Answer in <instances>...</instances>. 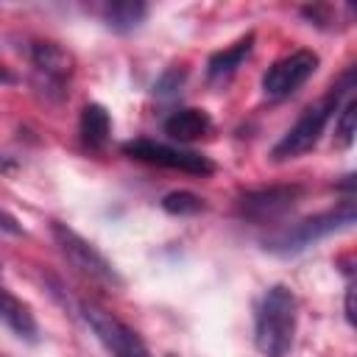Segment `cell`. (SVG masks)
<instances>
[{"mask_svg":"<svg viewBox=\"0 0 357 357\" xmlns=\"http://www.w3.org/2000/svg\"><path fill=\"white\" fill-rule=\"evenodd\" d=\"M298 301L287 284L265 290L254 318V346L262 357H284L293 346Z\"/></svg>","mask_w":357,"mask_h":357,"instance_id":"obj_1","label":"cell"},{"mask_svg":"<svg viewBox=\"0 0 357 357\" xmlns=\"http://www.w3.org/2000/svg\"><path fill=\"white\" fill-rule=\"evenodd\" d=\"M349 89H351V73H349L337 86H332L321 100L310 103V106L298 114V120L284 131V137L273 145V151H271L273 162H287V159H296V156L312 151V148L318 145V139H321L326 123H329V120L335 117V112L340 109L343 95H349Z\"/></svg>","mask_w":357,"mask_h":357,"instance_id":"obj_2","label":"cell"},{"mask_svg":"<svg viewBox=\"0 0 357 357\" xmlns=\"http://www.w3.org/2000/svg\"><path fill=\"white\" fill-rule=\"evenodd\" d=\"M351 223H354V201L346 198L335 209H326L321 215L304 218L301 223H293V226L279 229L276 234L265 237V248L273 251V254H296V251H304L307 245L329 237L332 231L349 229Z\"/></svg>","mask_w":357,"mask_h":357,"instance_id":"obj_3","label":"cell"},{"mask_svg":"<svg viewBox=\"0 0 357 357\" xmlns=\"http://www.w3.org/2000/svg\"><path fill=\"white\" fill-rule=\"evenodd\" d=\"M28 56H31V84H33V89L45 100L61 103L70 95L75 59L64 47H59L56 42H33Z\"/></svg>","mask_w":357,"mask_h":357,"instance_id":"obj_4","label":"cell"},{"mask_svg":"<svg viewBox=\"0 0 357 357\" xmlns=\"http://www.w3.org/2000/svg\"><path fill=\"white\" fill-rule=\"evenodd\" d=\"M123 153L145 162V165H156V167H167V170H181L190 176H209L215 173V162L209 156H204L201 151H190L181 145H167V142H156V139H128L123 142Z\"/></svg>","mask_w":357,"mask_h":357,"instance_id":"obj_5","label":"cell"},{"mask_svg":"<svg viewBox=\"0 0 357 357\" xmlns=\"http://www.w3.org/2000/svg\"><path fill=\"white\" fill-rule=\"evenodd\" d=\"M50 231H53V240H56L61 257H64L81 276H86V279H92V282H100V284H112V287L123 282V279L117 276L114 265H112L89 240H84L78 231H73L70 226H64V223H59V220H53Z\"/></svg>","mask_w":357,"mask_h":357,"instance_id":"obj_6","label":"cell"},{"mask_svg":"<svg viewBox=\"0 0 357 357\" xmlns=\"http://www.w3.org/2000/svg\"><path fill=\"white\" fill-rule=\"evenodd\" d=\"M81 315L86 321V326L92 329V335L98 337V343L112 354V357H153L145 346V340L126 324L120 321L114 312L86 301L81 304Z\"/></svg>","mask_w":357,"mask_h":357,"instance_id":"obj_7","label":"cell"},{"mask_svg":"<svg viewBox=\"0 0 357 357\" xmlns=\"http://www.w3.org/2000/svg\"><path fill=\"white\" fill-rule=\"evenodd\" d=\"M304 195L301 184H273V187H259L248 190L237 201V215L251 223H273L284 218Z\"/></svg>","mask_w":357,"mask_h":357,"instance_id":"obj_8","label":"cell"},{"mask_svg":"<svg viewBox=\"0 0 357 357\" xmlns=\"http://www.w3.org/2000/svg\"><path fill=\"white\" fill-rule=\"evenodd\" d=\"M315 70H318V53H312V50H293V53L276 59L265 70L262 92H265L268 100H284L301 84H307Z\"/></svg>","mask_w":357,"mask_h":357,"instance_id":"obj_9","label":"cell"},{"mask_svg":"<svg viewBox=\"0 0 357 357\" xmlns=\"http://www.w3.org/2000/svg\"><path fill=\"white\" fill-rule=\"evenodd\" d=\"M251 50H254V33H245V36L237 39L234 45H229V47L212 53L209 61H206V75H209V81H212V84L229 81V78L243 67V61L251 56Z\"/></svg>","mask_w":357,"mask_h":357,"instance_id":"obj_10","label":"cell"},{"mask_svg":"<svg viewBox=\"0 0 357 357\" xmlns=\"http://www.w3.org/2000/svg\"><path fill=\"white\" fill-rule=\"evenodd\" d=\"M0 324L8 326L22 340H36V335H39L31 307L25 301H20L11 290H6L3 284H0Z\"/></svg>","mask_w":357,"mask_h":357,"instance_id":"obj_11","label":"cell"},{"mask_svg":"<svg viewBox=\"0 0 357 357\" xmlns=\"http://www.w3.org/2000/svg\"><path fill=\"white\" fill-rule=\"evenodd\" d=\"M112 134V117L100 103H86L78 120V137L86 151H103Z\"/></svg>","mask_w":357,"mask_h":357,"instance_id":"obj_12","label":"cell"},{"mask_svg":"<svg viewBox=\"0 0 357 357\" xmlns=\"http://www.w3.org/2000/svg\"><path fill=\"white\" fill-rule=\"evenodd\" d=\"M212 131V120L204 109H178L165 120V134L176 142H192Z\"/></svg>","mask_w":357,"mask_h":357,"instance_id":"obj_13","label":"cell"},{"mask_svg":"<svg viewBox=\"0 0 357 357\" xmlns=\"http://www.w3.org/2000/svg\"><path fill=\"white\" fill-rule=\"evenodd\" d=\"M145 11L148 8L142 3H112L103 8V20L112 31L126 33V31H134L145 20Z\"/></svg>","mask_w":357,"mask_h":357,"instance_id":"obj_14","label":"cell"},{"mask_svg":"<svg viewBox=\"0 0 357 357\" xmlns=\"http://www.w3.org/2000/svg\"><path fill=\"white\" fill-rule=\"evenodd\" d=\"M357 134V100L349 95L346 103H340V109L335 112V142L340 148H349L354 142Z\"/></svg>","mask_w":357,"mask_h":357,"instance_id":"obj_15","label":"cell"},{"mask_svg":"<svg viewBox=\"0 0 357 357\" xmlns=\"http://www.w3.org/2000/svg\"><path fill=\"white\" fill-rule=\"evenodd\" d=\"M162 209L170 212V215H178V218H187V215H195L204 209V198H198L195 192L190 190H176V192H167L162 198Z\"/></svg>","mask_w":357,"mask_h":357,"instance_id":"obj_16","label":"cell"},{"mask_svg":"<svg viewBox=\"0 0 357 357\" xmlns=\"http://www.w3.org/2000/svg\"><path fill=\"white\" fill-rule=\"evenodd\" d=\"M0 231H6V234H22V226L17 223L14 215H8V212L0 209Z\"/></svg>","mask_w":357,"mask_h":357,"instance_id":"obj_17","label":"cell"},{"mask_svg":"<svg viewBox=\"0 0 357 357\" xmlns=\"http://www.w3.org/2000/svg\"><path fill=\"white\" fill-rule=\"evenodd\" d=\"M346 321L354 324V290H346Z\"/></svg>","mask_w":357,"mask_h":357,"instance_id":"obj_18","label":"cell"},{"mask_svg":"<svg viewBox=\"0 0 357 357\" xmlns=\"http://www.w3.org/2000/svg\"><path fill=\"white\" fill-rule=\"evenodd\" d=\"M0 84H14V75L6 67H0Z\"/></svg>","mask_w":357,"mask_h":357,"instance_id":"obj_19","label":"cell"},{"mask_svg":"<svg viewBox=\"0 0 357 357\" xmlns=\"http://www.w3.org/2000/svg\"><path fill=\"white\" fill-rule=\"evenodd\" d=\"M0 271H3V265H0Z\"/></svg>","mask_w":357,"mask_h":357,"instance_id":"obj_20","label":"cell"}]
</instances>
